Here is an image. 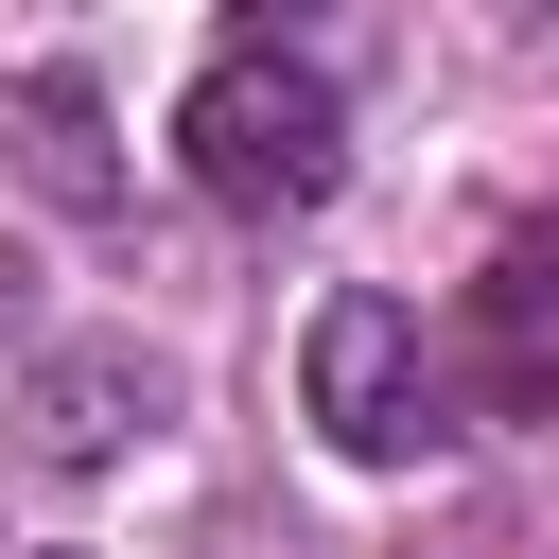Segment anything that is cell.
I'll return each instance as SVG.
<instances>
[{
    "mask_svg": "<svg viewBox=\"0 0 559 559\" xmlns=\"http://www.w3.org/2000/svg\"><path fill=\"white\" fill-rule=\"evenodd\" d=\"M175 157H192V192H210V210L297 227V210H332V175H349V105H332V70H314L280 17H245V35L192 70Z\"/></svg>",
    "mask_w": 559,
    "mask_h": 559,
    "instance_id": "cell-1",
    "label": "cell"
},
{
    "mask_svg": "<svg viewBox=\"0 0 559 559\" xmlns=\"http://www.w3.org/2000/svg\"><path fill=\"white\" fill-rule=\"evenodd\" d=\"M297 402H314V437H332L349 472H402V454L437 437V349H419V314H402L384 280L314 297V332H297Z\"/></svg>",
    "mask_w": 559,
    "mask_h": 559,
    "instance_id": "cell-2",
    "label": "cell"
},
{
    "mask_svg": "<svg viewBox=\"0 0 559 559\" xmlns=\"http://www.w3.org/2000/svg\"><path fill=\"white\" fill-rule=\"evenodd\" d=\"M472 402L489 419H559V227H507L472 280Z\"/></svg>",
    "mask_w": 559,
    "mask_h": 559,
    "instance_id": "cell-3",
    "label": "cell"
},
{
    "mask_svg": "<svg viewBox=\"0 0 559 559\" xmlns=\"http://www.w3.org/2000/svg\"><path fill=\"white\" fill-rule=\"evenodd\" d=\"M0 157H17L52 210H122V157H105V87H87V70H17V87H0Z\"/></svg>",
    "mask_w": 559,
    "mask_h": 559,
    "instance_id": "cell-4",
    "label": "cell"
},
{
    "mask_svg": "<svg viewBox=\"0 0 559 559\" xmlns=\"http://www.w3.org/2000/svg\"><path fill=\"white\" fill-rule=\"evenodd\" d=\"M122 419H157V367H140V349H87V367H52V384H35V454H52V472L122 454Z\"/></svg>",
    "mask_w": 559,
    "mask_h": 559,
    "instance_id": "cell-5",
    "label": "cell"
}]
</instances>
